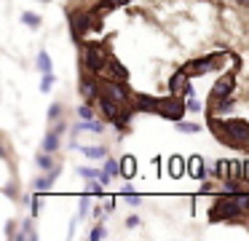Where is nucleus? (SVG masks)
Returning <instances> with one entry per match:
<instances>
[{"mask_svg":"<svg viewBox=\"0 0 249 241\" xmlns=\"http://www.w3.org/2000/svg\"><path fill=\"white\" fill-rule=\"evenodd\" d=\"M212 131H220V139L231 148H247L249 145V123L247 121H220L217 123L214 118L209 121Z\"/></svg>","mask_w":249,"mask_h":241,"instance_id":"nucleus-1","label":"nucleus"},{"mask_svg":"<svg viewBox=\"0 0 249 241\" xmlns=\"http://www.w3.org/2000/svg\"><path fill=\"white\" fill-rule=\"evenodd\" d=\"M107 62H110V54L105 51L102 43H83V64H86V70H91L94 75H102Z\"/></svg>","mask_w":249,"mask_h":241,"instance_id":"nucleus-2","label":"nucleus"},{"mask_svg":"<svg viewBox=\"0 0 249 241\" xmlns=\"http://www.w3.org/2000/svg\"><path fill=\"white\" fill-rule=\"evenodd\" d=\"M185 110H188V99L179 96V94H172L169 99L158 102V112H161L163 118H169V121H182Z\"/></svg>","mask_w":249,"mask_h":241,"instance_id":"nucleus-3","label":"nucleus"},{"mask_svg":"<svg viewBox=\"0 0 249 241\" xmlns=\"http://www.w3.org/2000/svg\"><path fill=\"white\" fill-rule=\"evenodd\" d=\"M220 64V54H209V56H201V59H190V62L182 64V70L188 75H206Z\"/></svg>","mask_w":249,"mask_h":241,"instance_id":"nucleus-4","label":"nucleus"},{"mask_svg":"<svg viewBox=\"0 0 249 241\" xmlns=\"http://www.w3.org/2000/svg\"><path fill=\"white\" fill-rule=\"evenodd\" d=\"M65 131H67V121H65V118H59V123H56L51 131H46V137H43V150H46V153H56V150H59Z\"/></svg>","mask_w":249,"mask_h":241,"instance_id":"nucleus-5","label":"nucleus"},{"mask_svg":"<svg viewBox=\"0 0 249 241\" xmlns=\"http://www.w3.org/2000/svg\"><path fill=\"white\" fill-rule=\"evenodd\" d=\"M97 78H110V80H118V83H129V70H126L115 56H110V62H107V67H105V73L97 75Z\"/></svg>","mask_w":249,"mask_h":241,"instance_id":"nucleus-6","label":"nucleus"},{"mask_svg":"<svg viewBox=\"0 0 249 241\" xmlns=\"http://www.w3.org/2000/svg\"><path fill=\"white\" fill-rule=\"evenodd\" d=\"M97 80L99 78H86V75L81 78V86H78V89H81V96L86 102H97L99 94H102V83H97Z\"/></svg>","mask_w":249,"mask_h":241,"instance_id":"nucleus-7","label":"nucleus"},{"mask_svg":"<svg viewBox=\"0 0 249 241\" xmlns=\"http://www.w3.org/2000/svg\"><path fill=\"white\" fill-rule=\"evenodd\" d=\"M233 89H236V75H233V73L222 75V78L214 83V89H212V102H214V99H222V96H228Z\"/></svg>","mask_w":249,"mask_h":241,"instance_id":"nucleus-8","label":"nucleus"},{"mask_svg":"<svg viewBox=\"0 0 249 241\" xmlns=\"http://www.w3.org/2000/svg\"><path fill=\"white\" fill-rule=\"evenodd\" d=\"M59 171H62V166H54V169H51V171H46L43 177H38V180L33 182V187H35L38 193H46L51 185H54V180H56V177H59Z\"/></svg>","mask_w":249,"mask_h":241,"instance_id":"nucleus-9","label":"nucleus"},{"mask_svg":"<svg viewBox=\"0 0 249 241\" xmlns=\"http://www.w3.org/2000/svg\"><path fill=\"white\" fill-rule=\"evenodd\" d=\"M185 86H188V73H185V70L179 67L177 73H174L172 78H169V91H172V94H179V96H182Z\"/></svg>","mask_w":249,"mask_h":241,"instance_id":"nucleus-10","label":"nucleus"},{"mask_svg":"<svg viewBox=\"0 0 249 241\" xmlns=\"http://www.w3.org/2000/svg\"><path fill=\"white\" fill-rule=\"evenodd\" d=\"M158 102H161V99H153V96L137 94V102H134V107H137L140 112H158Z\"/></svg>","mask_w":249,"mask_h":241,"instance_id":"nucleus-11","label":"nucleus"},{"mask_svg":"<svg viewBox=\"0 0 249 241\" xmlns=\"http://www.w3.org/2000/svg\"><path fill=\"white\" fill-rule=\"evenodd\" d=\"M188 174L198 177V180L206 177V166H204V161H201V155H193V158L188 161Z\"/></svg>","mask_w":249,"mask_h":241,"instance_id":"nucleus-12","label":"nucleus"},{"mask_svg":"<svg viewBox=\"0 0 249 241\" xmlns=\"http://www.w3.org/2000/svg\"><path fill=\"white\" fill-rule=\"evenodd\" d=\"M134 174H137V161L131 158V155H124V158H121V177H124V180H131Z\"/></svg>","mask_w":249,"mask_h":241,"instance_id":"nucleus-13","label":"nucleus"},{"mask_svg":"<svg viewBox=\"0 0 249 241\" xmlns=\"http://www.w3.org/2000/svg\"><path fill=\"white\" fill-rule=\"evenodd\" d=\"M83 155H89V158H107V148H102V145H91V148H86V145H81Z\"/></svg>","mask_w":249,"mask_h":241,"instance_id":"nucleus-14","label":"nucleus"},{"mask_svg":"<svg viewBox=\"0 0 249 241\" xmlns=\"http://www.w3.org/2000/svg\"><path fill=\"white\" fill-rule=\"evenodd\" d=\"M228 180H244V161H231V166H228Z\"/></svg>","mask_w":249,"mask_h":241,"instance_id":"nucleus-15","label":"nucleus"},{"mask_svg":"<svg viewBox=\"0 0 249 241\" xmlns=\"http://www.w3.org/2000/svg\"><path fill=\"white\" fill-rule=\"evenodd\" d=\"M35 166H38L40 171H51V169H54V158H51V153H46V150H43V153L35 158Z\"/></svg>","mask_w":249,"mask_h":241,"instance_id":"nucleus-16","label":"nucleus"},{"mask_svg":"<svg viewBox=\"0 0 249 241\" xmlns=\"http://www.w3.org/2000/svg\"><path fill=\"white\" fill-rule=\"evenodd\" d=\"M174 129H177V131H182V134H198L201 131L198 123H188V121H174Z\"/></svg>","mask_w":249,"mask_h":241,"instance_id":"nucleus-17","label":"nucleus"},{"mask_svg":"<svg viewBox=\"0 0 249 241\" xmlns=\"http://www.w3.org/2000/svg\"><path fill=\"white\" fill-rule=\"evenodd\" d=\"M182 171H188V166H182V158L172 155V161H169V174H172V177H179Z\"/></svg>","mask_w":249,"mask_h":241,"instance_id":"nucleus-18","label":"nucleus"},{"mask_svg":"<svg viewBox=\"0 0 249 241\" xmlns=\"http://www.w3.org/2000/svg\"><path fill=\"white\" fill-rule=\"evenodd\" d=\"M78 129H81V131H94V134H99V131H105V123H97L94 121V118H89V121H81L78 123Z\"/></svg>","mask_w":249,"mask_h":241,"instance_id":"nucleus-19","label":"nucleus"},{"mask_svg":"<svg viewBox=\"0 0 249 241\" xmlns=\"http://www.w3.org/2000/svg\"><path fill=\"white\" fill-rule=\"evenodd\" d=\"M22 21L30 27V30H38V27H40V16L33 14V11H24V14H22Z\"/></svg>","mask_w":249,"mask_h":241,"instance_id":"nucleus-20","label":"nucleus"},{"mask_svg":"<svg viewBox=\"0 0 249 241\" xmlns=\"http://www.w3.org/2000/svg\"><path fill=\"white\" fill-rule=\"evenodd\" d=\"M35 64H38V70H40V73H51V56H49L46 51H40V54H38Z\"/></svg>","mask_w":249,"mask_h":241,"instance_id":"nucleus-21","label":"nucleus"},{"mask_svg":"<svg viewBox=\"0 0 249 241\" xmlns=\"http://www.w3.org/2000/svg\"><path fill=\"white\" fill-rule=\"evenodd\" d=\"M233 105H236V99H233V96L228 94V96H222V99L217 102L214 110H217V112H228V110H233Z\"/></svg>","mask_w":249,"mask_h":241,"instance_id":"nucleus-22","label":"nucleus"},{"mask_svg":"<svg viewBox=\"0 0 249 241\" xmlns=\"http://www.w3.org/2000/svg\"><path fill=\"white\" fill-rule=\"evenodd\" d=\"M228 166H231V161H225V158L214 161V171H217V177H220V180H228Z\"/></svg>","mask_w":249,"mask_h":241,"instance_id":"nucleus-23","label":"nucleus"},{"mask_svg":"<svg viewBox=\"0 0 249 241\" xmlns=\"http://www.w3.org/2000/svg\"><path fill=\"white\" fill-rule=\"evenodd\" d=\"M105 171H107L110 177H115V174H121V161H113V158H107L105 161V166H102Z\"/></svg>","mask_w":249,"mask_h":241,"instance_id":"nucleus-24","label":"nucleus"},{"mask_svg":"<svg viewBox=\"0 0 249 241\" xmlns=\"http://www.w3.org/2000/svg\"><path fill=\"white\" fill-rule=\"evenodd\" d=\"M54 73H43V78H40V91H43V94H49L51 91V86H54Z\"/></svg>","mask_w":249,"mask_h":241,"instance_id":"nucleus-25","label":"nucleus"},{"mask_svg":"<svg viewBox=\"0 0 249 241\" xmlns=\"http://www.w3.org/2000/svg\"><path fill=\"white\" fill-rule=\"evenodd\" d=\"M62 112H65V107H62V102H54V105L49 107V121H59Z\"/></svg>","mask_w":249,"mask_h":241,"instance_id":"nucleus-26","label":"nucleus"},{"mask_svg":"<svg viewBox=\"0 0 249 241\" xmlns=\"http://www.w3.org/2000/svg\"><path fill=\"white\" fill-rule=\"evenodd\" d=\"M78 174H81L83 180H99V171L91 169V166H81V169H78Z\"/></svg>","mask_w":249,"mask_h":241,"instance_id":"nucleus-27","label":"nucleus"},{"mask_svg":"<svg viewBox=\"0 0 249 241\" xmlns=\"http://www.w3.org/2000/svg\"><path fill=\"white\" fill-rule=\"evenodd\" d=\"M78 115H81V121H89V118H94V110H91V102H83V105L78 107Z\"/></svg>","mask_w":249,"mask_h":241,"instance_id":"nucleus-28","label":"nucleus"},{"mask_svg":"<svg viewBox=\"0 0 249 241\" xmlns=\"http://www.w3.org/2000/svg\"><path fill=\"white\" fill-rule=\"evenodd\" d=\"M236 206L241 212H249V193H236Z\"/></svg>","mask_w":249,"mask_h":241,"instance_id":"nucleus-29","label":"nucleus"},{"mask_svg":"<svg viewBox=\"0 0 249 241\" xmlns=\"http://www.w3.org/2000/svg\"><path fill=\"white\" fill-rule=\"evenodd\" d=\"M188 110L190 112H201V110H204V105H201L198 99H188Z\"/></svg>","mask_w":249,"mask_h":241,"instance_id":"nucleus-30","label":"nucleus"},{"mask_svg":"<svg viewBox=\"0 0 249 241\" xmlns=\"http://www.w3.org/2000/svg\"><path fill=\"white\" fill-rule=\"evenodd\" d=\"M89 236H91V239H94V241H99V239H105V228H102V225H97V228H94V230H91V233H89Z\"/></svg>","mask_w":249,"mask_h":241,"instance_id":"nucleus-31","label":"nucleus"},{"mask_svg":"<svg viewBox=\"0 0 249 241\" xmlns=\"http://www.w3.org/2000/svg\"><path fill=\"white\" fill-rule=\"evenodd\" d=\"M113 209H115V198H113V196H107V198H105V212L113 214Z\"/></svg>","mask_w":249,"mask_h":241,"instance_id":"nucleus-32","label":"nucleus"},{"mask_svg":"<svg viewBox=\"0 0 249 241\" xmlns=\"http://www.w3.org/2000/svg\"><path fill=\"white\" fill-rule=\"evenodd\" d=\"M126 225H129V228H140V225H142V220L137 217V214H131V217L126 220Z\"/></svg>","mask_w":249,"mask_h":241,"instance_id":"nucleus-33","label":"nucleus"},{"mask_svg":"<svg viewBox=\"0 0 249 241\" xmlns=\"http://www.w3.org/2000/svg\"><path fill=\"white\" fill-rule=\"evenodd\" d=\"M86 212H89V196H83L81 198V217H86Z\"/></svg>","mask_w":249,"mask_h":241,"instance_id":"nucleus-34","label":"nucleus"},{"mask_svg":"<svg viewBox=\"0 0 249 241\" xmlns=\"http://www.w3.org/2000/svg\"><path fill=\"white\" fill-rule=\"evenodd\" d=\"M30 204H33V214H38V212H40V198L35 196V198H33V201H30Z\"/></svg>","mask_w":249,"mask_h":241,"instance_id":"nucleus-35","label":"nucleus"},{"mask_svg":"<svg viewBox=\"0 0 249 241\" xmlns=\"http://www.w3.org/2000/svg\"><path fill=\"white\" fill-rule=\"evenodd\" d=\"M182 96H193V83H190V80H188V86H185Z\"/></svg>","mask_w":249,"mask_h":241,"instance_id":"nucleus-36","label":"nucleus"},{"mask_svg":"<svg viewBox=\"0 0 249 241\" xmlns=\"http://www.w3.org/2000/svg\"><path fill=\"white\" fill-rule=\"evenodd\" d=\"M244 180H249V158L244 161Z\"/></svg>","mask_w":249,"mask_h":241,"instance_id":"nucleus-37","label":"nucleus"}]
</instances>
